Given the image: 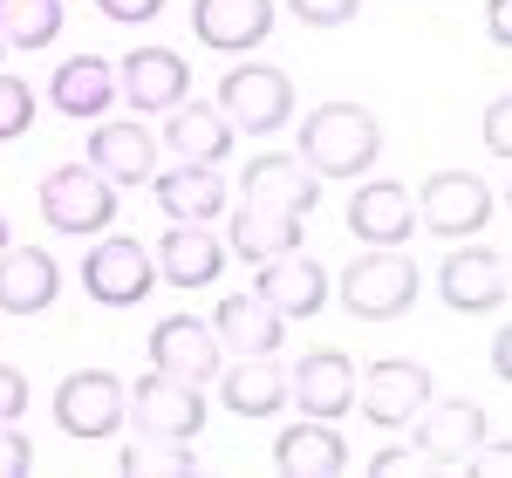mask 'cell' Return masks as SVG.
<instances>
[{
    "label": "cell",
    "mask_w": 512,
    "mask_h": 478,
    "mask_svg": "<svg viewBox=\"0 0 512 478\" xmlns=\"http://www.w3.org/2000/svg\"><path fill=\"white\" fill-rule=\"evenodd\" d=\"M151 287H158V260H151L144 239L110 233L103 246L82 253V294H89L96 308H144Z\"/></svg>",
    "instance_id": "cell-6"
},
{
    "label": "cell",
    "mask_w": 512,
    "mask_h": 478,
    "mask_svg": "<svg viewBox=\"0 0 512 478\" xmlns=\"http://www.w3.org/2000/svg\"><path fill=\"white\" fill-rule=\"evenodd\" d=\"M123 424L192 444L198 431H205V383H185V376L151 369V376H137V383L123 390Z\"/></svg>",
    "instance_id": "cell-7"
},
{
    "label": "cell",
    "mask_w": 512,
    "mask_h": 478,
    "mask_svg": "<svg viewBox=\"0 0 512 478\" xmlns=\"http://www.w3.org/2000/svg\"><path fill=\"white\" fill-rule=\"evenodd\" d=\"M151 192H158L164 219H192V226H212L219 212H226V178H219V164H158L151 171Z\"/></svg>",
    "instance_id": "cell-21"
},
{
    "label": "cell",
    "mask_w": 512,
    "mask_h": 478,
    "mask_svg": "<svg viewBox=\"0 0 512 478\" xmlns=\"http://www.w3.org/2000/svg\"><path fill=\"white\" fill-rule=\"evenodd\" d=\"M151 369H164V376H185V383H212V376L226 369V349H219L212 321H198V315H164L158 328H151Z\"/></svg>",
    "instance_id": "cell-15"
},
{
    "label": "cell",
    "mask_w": 512,
    "mask_h": 478,
    "mask_svg": "<svg viewBox=\"0 0 512 478\" xmlns=\"http://www.w3.org/2000/svg\"><path fill=\"white\" fill-rule=\"evenodd\" d=\"M151 260H158V280H171V287H212V280H219V267H226L233 253H226V239L212 233V226L171 219V226H164V239L151 246Z\"/></svg>",
    "instance_id": "cell-19"
},
{
    "label": "cell",
    "mask_w": 512,
    "mask_h": 478,
    "mask_svg": "<svg viewBox=\"0 0 512 478\" xmlns=\"http://www.w3.org/2000/svg\"><path fill=\"white\" fill-rule=\"evenodd\" d=\"M287 403H301V417H321V424L349 417L355 410V362L342 356V349L301 356L294 369H287Z\"/></svg>",
    "instance_id": "cell-16"
},
{
    "label": "cell",
    "mask_w": 512,
    "mask_h": 478,
    "mask_svg": "<svg viewBox=\"0 0 512 478\" xmlns=\"http://www.w3.org/2000/svg\"><path fill=\"white\" fill-rule=\"evenodd\" d=\"M117 472H130V478H178V472H192V444L185 438H158V431H137V438L123 444Z\"/></svg>",
    "instance_id": "cell-30"
},
{
    "label": "cell",
    "mask_w": 512,
    "mask_h": 478,
    "mask_svg": "<svg viewBox=\"0 0 512 478\" xmlns=\"http://www.w3.org/2000/svg\"><path fill=\"white\" fill-rule=\"evenodd\" d=\"M410 199H417V226L437 239H478L499 212V192L472 171H431Z\"/></svg>",
    "instance_id": "cell-5"
},
{
    "label": "cell",
    "mask_w": 512,
    "mask_h": 478,
    "mask_svg": "<svg viewBox=\"0 0 512 478\" xmlns=\"http://www.w3.org/2000/svg\"><path fill=\"white\" fill-rule=\"evenodd\" d=\"M28 465H35V444H28V431H21V424H0V478L28 472Z\"/></svg>",
    "instance_id": "cell-33"
},
{
    "label": "cell",
    "mask_w": 512,
    "mask_h": 478,
    "mask_svg": "<svg viewBox=\"0 0 512 478\" xmlns=\"http://www.w3.org/2000/svg\"><path fill=\"white\" fill-rule=\"evenodd\" d=\"M294 246H301V219H294V212H274V205H253V199L233 205V219H226V253H233V260L260 267V260L294 253Z\"/></svg>",
    "instance_id": "cell-25"
},
{
    "label": "cell",
    "mask_w": 512,
    "mask_h": 478,
    "mask_svg": "<svg viewBox=\"0 0 512 478\" xmlns=\"http://www.w3.org/2000/svg\"><path fill=\"white\" fill-rule=\"evenodd\" d=\"M192 35L219 55H253L274 35V0H192Z\"/></svg>",
    "instance_id": "cell-20"
},
{
    "label": "cell",
    "mask_w": 512,
    "mask_h": 478,
    "mask_svg": "<svg viewBox=\"0 0 512 478\" xmlns=\"http://www.w3.org/2000/svg\"><path fill=\"white\" fill-rule=\"evenodd\" d=\"M48 103H55L62 117H76V123L110 117V103H117V62H103V55H69V62L48 76Z\"/></svg>",
    "instance_id": "cell-23"
},
{
    "label": "cell",
    "mask_w": 512,
    "mask_h": 478,
    "mask_svg": "<svg viewBox=\"0 0 512 478\" xmlns=\"http://www.w3.org/2000/svg\"><path fill=\"white\" fill-rule=\"evenodd\" d=\"M219 117L233 123V137H274L294 123V76L274 62H233L219 76Z\"/></svg>",
    "instance_id": "cell-3"
},
{
    "label": "cell",
    "mask_w": 512,
    "mask_h": 478,
    "mask_svg": "<svg viewBox=\"0 0 512 478\" xmlns=\"http://www.w3.org/2000/svg\"><path fill=\"white\" fill-rule=\"evenodd\" d=\"M239 199L308 219V212L321 205V178H315V171H308L301 158H294V151H260V158L239 171Z\"/></svg>",
    "instance_id": "cell-17"
},
{
    "label": "cell",
    "mask_w": 512,
    "mask_h": 478,
    "mask_svg": "<svg viewBox=\"0 0 512 478\" xmlns=\"http://www.w3.org/2000/svg\"><path fill=\"white\" fill-rule=\"evenodd\" d=\"M212 335H219V349H233V356H280L287 315H274L260 294H226V301L212 308Z\"/></svg>",
    "instance_id": "cell-24"
},
{
    "label": "cell",
    "mask_w": 512,
    "mask_h": 478,
    "mask_svg": "<svg viewBox=\"0 0 512 478\" xmlns=\"http://www.w3.org/2000/svg\"><path fill=\"white\" fill-rule=\"evenodd\" d=\"M294 158L315 178H369L376 158H383V123L362 103H315L308 123H301V151Z\"/></svg>",
    "instance_id": "cell-1"
},
{
    "label": "cell",
    "mask_w": 512,
    "mask_h": 478,
    "mask_svg": "<svg viewBox=\"0 0 512 478\" xmlns=\"http://www.w3.org/2000/svg\"><path fill=\"white\" fill-rule=\"evenodd\" d=\"M274 465L294 478H335L349 472V444L335 424H321V417H301V424H287L274 438Z\"/></svg>",
    "instance_id": "cell-26"
},
{
    "label": "cell",
    "mask_w": 512,
    "mask_h": 478,
    "mask_svg": "<svg viewBox=\"0 0 512 478\" xmlns=\"http://www.w3.org/2000/svg\"><path fill=\"white\" fill-rule=\"evenodd\" d=\"M55 424L76 444H103L123 431V376L117 369H76L55 383Z\"/></svg>",
    "instance_id": "cell-8"
},
{
    "label": "cell",
    "mask_w": 512,
    "mask_h": 478,
    "mask_svg": "<svg viewBox=\"0 0 512 478\" xmlns=\"http://www.w3.org/2000/svg\"><path fill=\"white\" fill-rule=\"evenodd\" d=\"M0 246H7V212H0Z\"/></svg>",
    "instance_id": "cell-40"
},
{
    "label": "cell",
    "mask_w": 512,
    "mask_h": 478,
    "mask_svg": "<svg viewBox=\"0 0 512 478\" xmlns=\"http://www.w3.org/2000/svg\"><path fill=\"white\" fill-rule=\"evenodd\" d=\"M506 28H512V7H506V0H492V7H485V35H492V41H499V48H506Z\"/></svg>",
    "instance_id": "cell-38"
},
{
    "label": "cell",
    "mask_w": 512,
    "mask_h": 478,
    "mask_svg": "<svg viewBox=\"0 0 512 478\" xmlns=\"http://www.w3.org/2000/svg\"><path fill=\"white\" fill-rule=\"evenodd\" d=\"M492 376H512V335H492Z\"/></svg>",
    "instance_id": "cell-39"
},
{
    "label": "cell",
    "mask_w": 512,
    "mask_h": 478,
    "mask_svg": "<svg viewBox=\"0 0 512 478\" xmlns=\"http://www.w3.org/2000/svg\"><path fill=\"white\" fill-rule=\"evenodd\" d=\"M62 294V267L41 246H0V315H48Z\"/></svg>",
    "instance_id": "cell-22"
},
{
    "label": "cell",
    "mask_w": 512,
    "mask_h": 478,
    "mask_svg": "<svg viewBox=\"0 0 512 478\" xmlns=\"http://www.w3.org/2000/svg\"><path fill=\"white\" fill-rule=\"evenodd\" d=\"M349 233L362 246H403V239L417 233V199H410V185H396V178H362L349 192Z\"/></svg>",
    "instance_id": "cell-18"
},
{
    "label": "cell",
    "mask_w": 512,
    "mask_h": 478,
    "mask_svg": "<svg viewBox=\"0 0 512 478\" xmlns=\"http://www.w3.org/2000/svg\"><path fill=\"white\" fill-rule=\"evenodd\" d=\"M21 410H28V376H21V369H7V362H0V424H14V417H21Z\"/></svg>",
    "instance_id": "cell-36"
},
{
    "label": "cell",
    "mask_w": 512,
    "mask_h": 478,
    "mask_svg": "<svg viewBox=\"0 0 512 478\" xmlns=\"http://www.w3.org/2000/svg\"><path fill=\"white\" fill-rule=\"evenodd\" d=\"M158 158H164V144L151 137L144 117H96V130H89V164L110 185H151Z\"/></svg>",
    "instance_id": "cell-14"
},
{
    "label": "cell",
    "mask_w": 512,
    "mask_h": 478,
    "mask_svg": "<svg viewBox=\"0 0 512 478\" xmlns=\"http://www.w3.org/2000/svg\"><path fill=\"white\" fill-rule=\"evenodd\" d=\"M117 96L137 117H164V110H178V103L192 96V62H185L178 48L144 41V48H130L117 62Z\"/></svg>",
    "instance_id": "cell-11"
},
{
    "label": "cell",
    "mask_w": 512,
    "mask_h": 478,
    "mask_svg": "<svg viewBox=\"0 0 512 478\" xmlns=\"http://www.w3.org/2000/svg\"><path fill=\"white\" fill-rule=\"evenodd\" d=\"M410 451L417 458H431V465H472V451L492 438V410H478L472 397H451V403H424L417 417H410Z\"/></svg>",
    "instance_id": "cell-12"
},
{
    "label": "cell",
    "mask_w": 512,
    "mask_h": 478,
    "mask_svg": "<svg viewBox=\"0 0 512 478\" xmlns=\"http://www.w3.org/2000/svg\"><path fill=\"white\" fill-rule=\"evenodd\" d=\"M287 14L301 28H349L355 14H362V0H287Z\"/></svg>",
    "instance_id": "cell-32"
},
{
    "label": "cell",
    "mask_w": 512,
    "mask_h": 478,
    "mask_svg": "<svg viewBox=\"0 0 512 478\" xmlns=\"http://www.w3.org/2000/svg\"><path fill=\"white\" fill-rule=\"evenodd\" d=\"M403 472H417V451H410V444H383V451L369 458V478H403Z\"/></svg>",
    "instance_id": "cell-37"
},
{
    "label": "cell",
    "mask_w": 512,
    "mask_h": 478,
    "mask_svg": "<svg viewBox=\"0 0 512 478\" xmlns=\"http://www.w3.org/2000/svg\"><path fill=\"white\" fill-rule=\"evenodd\" d=\"M506 253L499 246H478V239H458V253H444V267H437V294H444V308H458V315H499L506 308Z\"/></svg>",
    "instance_id": "cell-10"
},
{
    "label": "cell",
    "mask_w": 512,
    "mask_h": 478,
    "mask_svg": "<svg viewBox=\"0 0 512 478\" xmlns=\"http://www.w3.org/2000/svg\"><path fill=\"white\" fill-rule=\"evenodd\" d=\"M28 130H35V82H21V76L0 69V144L28 137Z\"/></svg>",
    "instance_id": "cell-31"
},
{
    "label": "cell",
    "mask_w": 512,
    "mask_h": 478,
    "mask_svg": "<svg viewBox=\"0 0 512 478\" xmlns=\"http://www.w3.org/2000/svg\"><path fill=\"white\" fill-rule=\"evenodd\" d=\"M0 41L7 48H55L62 41V0H0Z\"/></svg>",
    "instance_id": "cell-29"
},
{
    "label": "cell",
    "mask_w": 512,
    "mask_h": 478,
    "mask_svg": "<svg viewBox=\"0 0 512 478\" xmlns=\"http://www.w3.org/2000/svg\"><path fill=\"white\" fill-rule=\"evenodd\" d=\"M35 205H41V219H48L55 233L89 239V233H110V219H117V185H110L89 158L55 164V171L35 185Z\"/></svg>",
    "instance_id": "cell-4"
},
{
    "label": "cell",
    "mask_w": 512,
    "mask_h": 478,
    "mask_svg": "<svg viewBox=\"0 0 512 478\" xmlns=\"http://www.w3.org/2000/svg\"><path fill=\"white\" fill-rule=\"evenodd\" d=\"M96 14L117 21V28H144V21H158V14H164V0H96Z\"/></svg>",
    "instance_id": "cell-34"
},
{
    "label": "cell",
    "mask_w": 512,
    "mask_h": 478,
    "mask_svg": "<svg viewBox=\"0 0 512 478\" xmlns=\"http://www.w3.org/2000/svg\"><path fill=\"white\" fill-rule=\"evenodd\" d=\"M355 397H362V417L376 431H403L437 397V376L417 356H390V362H369V376H355Z\"/></svg>",
    "instance_id": "cell-9"
},
{
    "label": "cell",
    "mask_w": 512,
    "mask_h": 478,
    "mask_svg": "<svg viewBox=\"0 0 512 478\" xmlns=\"http://www.w3.org/2000/svg\"><path fill=\"white\" fill-rule=\"evenodd\" d=\"M171 158H192V164H219L233 151V123L219 117V103H178V110H164V137H158Z\"/></svg>",
    "instance_id": "cell-27"
},
{
    "label": "cell",
    "mask_w": 512,
    "mask_h": 478,
    "mask_svg": "<svg viewBox=\"0 0 512 478\" xmlns=\"http://www.w3.org/2000/svg\"><path fill=\"white\" fill-rule=\"evenodd\" d=\"M253 294L274 308V315H287V321H308V315H321L328 308V267H321L315 253H274V260H260L253 267Z\"/></svg>",
    "instance_id": "cell-13"
},
{
    "label": "cell",
    "mask_w": 512,
    "mask_h": 478,
    "mask_svg": "<svg viewBox=\"0 0 512 478\" xmlns=\"http://www.w3.org/2000/svg\"><path fill=\"white\" fill-rule=\"evenodd\" d=\"M485 151H492V158H512V103L506 96L485 110Z\"/></svg>",
    "instance_id": "cell-35"
},
{
    "label": "cell",
    "mask_w": 512,
    "mask_h": 478,
    "mask_svg": "<svg viewBox=\"0 0 512 478\" xmlns=\"http://www.w3.org/2000/svg\"><path fill=\"white\" fill-rule=\"evenodd\" d=\"M0 55H7V41H0Z\"/></svg>",
    "instance_id": "cell-41"
},
{
    "label": "cell",
    "mask_w": 512,
    "mask_h": 478,
    "mask_svg": "<svg viewBox=\"0 0 512 478\" xmlns=\"http://www.w3.org/2000/svg\"><path fill=\"white\" fill-rule=\"evenodd\" d=\"M219 397L233 417H280L287 410V369L274 356H239L219 369Z\"/></svg>",
    "instance_id": "cell-28"
},
{
    "label": "cell",
    "mask_w": 512,
    "mask_h": 478,
    "mask_svg": "<svg viewBox=\"0 0 512 478\" xmlns=\"http://www.w3.org/2000/svg\"><path fill=\"white\" fill-rule=\"evenodd\" d=\"M328 294H342V308L355 321H396L403 308H417L424 274H417V260L403 246H369V253H355L342 267V280H328Z\"/></svg>",
    "instance_id": "cell-2"
}]
</instances>
